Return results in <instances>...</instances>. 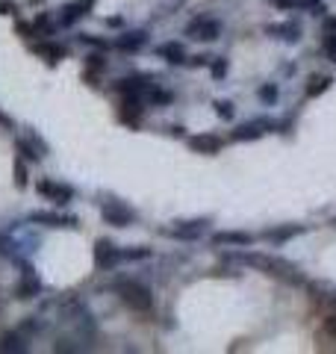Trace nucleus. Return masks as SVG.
I'll list each match as a JSON object with an SVG mask.
<instances>
[{"label":"nucleus","instance_id":"79ce46f5","mask_svg":"<svg viewBox=\"0 0 336 354\" xmlns=\"http://www.w3.org/2000/svg\"><path fill=\"white\" fill-rule=\"evenodd\" d=\"M321 32H336V15H324L321 18Z\"/></svg>","mask_w":336,"mask_h":354},{"label":"nucleus","instance_id":"c9c22d12","mask_svg":"<svg viewBox=\"0 0 336 354\" xmlns=\"http://www.w3.org/2000/svg\"><path fill=\"white\" fill-rule=\"evenodd\" d=\"M153 251L148 245H136V248H124V263H142V260H151Z\"/></svg>","mask_w":336,"mask_h":354},{"label":"nucleus","instance_id":"4c0bfd02","mask_svg":"<svg viewBox=\"0 0 336 354\" xmlns=\"http://www.w3.org/2000/svg\"><path fill=\"white\" fill-rule=\"evenodd\" d=\"M27 183H30V177H27V160L24 157H15V186H18V189H24Z\"/></svg>","mask_w":336,"mask_h":354},{"label":"nucleus","instance_id":"37998d69","mask_svg":"<svg viewBox=\"0 0 336 354\" xmlns=\"http://www.w3.org/2000/svg\"><path fill=\"white\" fill-rule=\"evenodd\" d=\"M324 330L336 339V313H328V319H324Z\"/></svg>","mask_w":336,"mask_h":354},{"label":"nucleus","instance_id":"423d86ee","mask_svg":"<svg viewBox=\"0 0 336 354\" xmlns=\"http://www.w3.org/2000/svg\"><path fill=\"white\" fill-rule=\"evenodd\" d=\"M18 32L27 41L53 39L59 32V21H56V12H39V15H32V21H18Z\"/></svg>","mask_w":336,"mask_h":354},{"label":"nucleus","instance_id":"bb28decb","mask_svg":"<svg viewBox=\"0 0 336 354\" xmlns=\"http://www.w3.org/2000/svg\"><path fill=\"white\" fill-rule=\"evenodd\" d=\"M74 41L83 44V48H88V50H104V53L112 50V39L109 36H97V32H77Z\"/></svg>","mask_w":336,"mask_h":354},{"label":"nucleus","instance_id":"49530a36","mask_svg":"<svg viewBox=\"0 0 336 354\" xmlns=\"http://www.w3.org/2000/svg\"><path fill=\"white\" fill-rule=\"evenodd\" d=\"M0 124H3V127H9V130H15V124H12V118H9V115L3 113V109H0Z\"/></svg>","mask_w":336,"mask_h":354},{"label":"nucleus","instance_id":"6ab92c4d","mask_svg":"<svg viewBox=\"0 0 336 354\" xmlns=\"http://www.w3.org/2000/svg\"><path fill=\"white\" fill-rule=\"evenodd\" d=\"M186 145L192 153H207V157H216L221 153V148L227 145V136H218V133H195V136L186 139Z\"/></svg>","mask_w":336,"mask_h":354},{"label":"nucleus","instance_id":"f704fd0d","mask_svg":"<svg viewBox=\"0 0 336 354\" xmlns=\"http://www.w3.org/2000/svg\"><path fill=\"white\" fill-rule=\"evenodd\" d=\"M53 351L77 354V351H88V346H86V342H80V346H77V339H71V337H59V339H56V346H53Z\"/></svg>","mask_w":336,"mask_h":354},{"label":"nucleus","instance_id":"ddd939ff","mask_svg":"<svg viewBox=\"0 0 336 354\" xmlns=\"http://www.w3.org/2000/svg\"><path fill=\"white\" fill-rule=\"evenodd\" d=\"M209 225H212L209 216H204V218H186V221H174V225L165 227L162 234L168 239H177V242H198L209 230Z\"/></svg>","mask_w":336,"mask_h":354},{"label":"nucleus","instance_id":"de8ad7c7","mask_svg":"<svg viewBox=\"0 0 336 354\" xmlns=\"http://www.w3.org/2000/svg\"><path fill=\"white\" fill-rule=\"evenodd\" d=\"M330 225H333V227H336V216H333V218H330Z\"/></svg>","mask_w":336,"mask_h":354},{"label":"nucleus","instance_id":"412c9836","mask_svg":"<svg viewBox=\"0 0 336 354\" xmlns=\"http://www.w3.org/2000/svg\"><path fill=\"white\" fill-rule=\"evenodd\" d=\"M153 57L162 59L165 65H171V68H180V65H186L189 53H186V44H183V41L171 39V41H160V44H156V48H153Z\"/></svg>","mask_w":336,"mask_h":354},{"label":"nucleus","instance_id":"a878e982","mask_svg":"<svg viewBox=\"0 0 336 354\" xmlns=\"http://www.w3.org/2000/svg\"><path fill=\"white\" fill-rule=\"evenodd\" d=\"M307 292L312 295V301H319L321 307H328L330 313H336V290L328 283H319V281H310L307 283Z\"/></svg>","mask_w":336,"mask_h":354},{"label":"nucleus","instance_id":"a211bd4d","mask_svg":"<svg viewBox=\"0 0 336 354\" xmlns=\"http://www.w3.org/2000/svg\"><path fill=\"white\" fill-rule=\"evenodd\" d=\"M265 36L268 39H277L283 44H298L304 39V24H301L298 18H286V21H272V24H265Z\"/></svg>","mask_w":336,"mask_h":354},{"label":"nucleus","instance_id":"f03ea898","mask_svg":"<svg viewBox=\"0 0 336 354\" xmlns=\"http://www.w3.org/2000/svg\"><path fill=\"white\" fill-rule=\"evenodd\" d=\"M106 290H112V295H118V301L130 307L133 313H151L153 310V290L148 283H142L139 278L115 274V278H109Z\"/></svg>","mask_w":336,"mask_h":354},{"label":"nucleus","instance_id":"393cba45","mask_svg":"<svg viewBox=\"0 0 336 354\" xmlns=\"http://www.w3.org/2000/svg\"><path fill=\"white\" fill-rule=\"evenodd\" d=\"M21 257V242L15 239L12 227H0V260L15 263Z\"/></svg>","mask_w":336,"mask_h":354},{"label":"nucleus","instance_id":"4be33fe9","mask_svg":"<svg viewBox=\"0 0 336 354\" xmlns=\"http://www.w3.org/2000/svg\"><path fill=\"white\" fill-rule=\"evenodd\" d=\"M301 234H307V227L304 225H274V227H268L260 234V239H265L268 245H274V248H283L289 239H295Z\"/></svg>","mask_w":336,"mask_h":354},{"label":"nucleus","instance_id":"b1692460","mask_svg":"<svg viewBox=\"0 0 336 354\" xmlns=\"http://www.w3.org/2000/svg\"><path fill=\"white\" fill-rule=\"evenodd\" d=\"M27 351H30V337L21 334L18 328L0 334V354H27Z\"/></svg>","mask_w":336,"mask_h":354},{"label":"nucleus","instance_id":"4468645a","mask_svg":"<svg viewBox=\"0 0 336 354\" xmlns=\"http://www.w3.org/2000/svg\"><path fill=\"white\" fill-rule=\"evenodd\" d=\"M30 225H44V227H53V230H77L80 227V218L74 213H62V209H32L27 216Z\"/></svg>","mask_w":336,"mask_h":354},{"label":"nucleus","instance_id":"7c9ffc66","mask_svg":"<svg viewBox=\"0 0 336 354\" xmlns=\"http://www.w3.org/2000/svg\"><path fill=\"white\" fill-rule=\"evenodd\" d=\"M256 97H260V104L274 106L280 101V86L277 83H263L260 88H256Z\"/></svg>","mask_w":336,"mask_h":354},{"label":"nucleus","instance_id":"2f4dec72","mask_svg":"<svg viewBox=\"0 0 336 354\" xmlns=\"http://www.w3.org/2000/svg\"><path fill=\"white\" fill-rule=\"evenodd\" d=\"M298 12H310L312 18H324L328 15V3L324 0H298Z\"/></svg>","mask_w":336,"mask_h":354},{"label":"nucleus","instance_id":"2eb2a0df","mask_svg":"<svg viewBox=\"0 0 336 354\" xmlns=\"http://www.w3.org/2000/svg\"><path fill=\"white\" fill-rule=\"evenodd\" d=\"M148 44H151V32L144 27L121 30L118 36H112V50H118V53H142Z\"/></svg>","mask_w":336,"mask_h":354},{"label":"nucleus","instance_id":"aec40b11","mask_svg":"<svg viewBox=\"0 0 336 354\" xmlns=\"http://www.w3.org/2000/svg\"><path fill=\"white\" fill-rule=\"evenodd\" d=\"M256 239H260V236L251 234V230H216V234L209 236V242H212L216 248H221V245H230V248H251Z\"/></svg>","mask_w":336,"mask_h":354},{"label":"nucleus","instance_id":"dca6fc26","mask_svg":"<svg viewBox=\"0 0 336 354\" xmlns=\"http://www.w3.org/2000/svg\"><path fill=\"white\" fill-rule=\"evenodd\" d=\"M151 104L144 101V97H121L118 104V121L121 124H127L133 130H139L144 124V115H148Z\"/></svg>","mask_w":336,"mask_h":354},{"label":"nucleus","instance_id":"c756f323","mask_svg":"<svg viewBox=\"0 0 336 354\" xmlns=\"http://www.w3.org/2000/svg\"><path fill=\"white\" fill-rule=\"evenodd\" d=\"M18 330L32 339V337H39V334H44V330H48V322H44L41 316H24V319L18 322Z\"/></svg>","mask_w":336,"mask_h":354},{"label":"nucleus","instance_id":"6e6552de","mask_svg":"<svg viewBox=\"0 0 336 354\" xmlns=\"http://www.w3.org/2000/svg\"><path fill=\"white\" fill-rule=\"evenodd\" d=\"M15 151H18V157H24L27 162H44L48 160V153H50V148H48V142H44L36 130H21L18 136H15Z\"/></svg>","mask_w":336,"mask_h":354},{"label":"nucleus","instance_id":"72a5a7b5","mask_svg":"<svg viewBox=\"0 0 336 354\" xmlns=\"http://www.w3.org/2000/svg\"><path fill=\"white\" fill-rule=\"evenodd\" d=\"M227 71H230L227 57H212V62H209V77H212V80H224Z\"/></svg>","mask_w":336,"mask_h":354},{"label":"nucleus","instance_id":"20e7f679","mask_svg":"<svg viewBox=\"0 0 336 354\" xmlns=\"http://www.w3.org/2000/svg\"><path fill=\"white\" fill-rule=\"evenodd\" d=\"M12 266H18V281H15V286H12V295L18 298V301H32V298H39L41 292H44V283H41V278H39V272H36V266H32L24 254L12 263Z\"/></svg>","mask_w":336,"mask_h":354},{"label":"nucleus","instance_id":"09e8293b","mask_svg":"<svg viewBox=\"0 0 336 354\" xmlns=\"http://www.w3.org/2000/svg\"><path fill=\"white\" fill-rule=\"evenodd\" d=\"M36 3H39V0H36Z\"/></svg>","mask_w":336,"mask_h":354},{"label":"nucleus","instance_id":"f3484780","mask_svg":"<svg viewBox=\"0 0 336 354\" xmlns=\"http://www.w3.org/2000/svg\"><path fill=\"white\" fill-rule=\"evenodd\" d=\"M30 48H32L36 57H41L48 65H59L62 59L71 57V44L59 41V39H39V41H30Z\"/></svg>","mask_w":336,"mask_h":354},{"label":"nucleus","instance_id":"9b49d317","mask_svg":"<svg viewBox=\"0 0 336 354\" xmlns=\"http://www.w3.org/2000/svg\"><path fill=\"white\" fill-rule=\"evenodd\" d=\"M92 260L97 272H115L121 263H124V248L112 239H97L92 248Z\"/></svg>","mask_w":336,"mask_h":354},{"label":"nucleus","instance_id":"9d476101","mask_svg":"<svg viewBox=\"0 0 336 354\" xmlns=\"http://www.w3.org/2000/svg\"><path fill=\"white\" fill-rule=\"evenodd\" d=\"M221 32H224L221 21L212 18V15H195V18L183 27V36H186L189 41H218Z\"/></svg>","mask_w":336,"mask_h":354},{"label":"nucleus","instance_id":"1a4fd4ad","mask_svg":"<svg viewBox=\"0 0 336 354\" xmlns=\"http://www.w3.org/2000/svg\"><path fill=\"white\" fill-rule=\"evenodd\" d=\"M268 133H274V118L256 115V118H248V121H242V124L233 127L227 133V142H256V139L268 136Z\"/></svg>","mask_w":336,"mask_h":354},{"label":"nucleus","instance_id":"473e14b6","mask_svg":"<svg viewBox=\"0 0 336 354\" xmlns=\"http://www.w3.org/2000/svg\"><path fill=\"white\" fill-rule=\"evenodd\" d=\"M212 106H216V115H218L221 121H233V118H236V104H233L230 97H218V101L212 104Z\"/></svg>","mask_w":336,"mask_h":354},{"label":"nucleus","instance_id":"a19ab883","mask_svg":"<svg viewBox=\"0 0 336 354\" xmlns=\"http://www.w3.org/2000/svg\"><path fill=\"white\" fill-rule=\"evenodd\" d=\"M0 15H18V3H15V0H0Z\"/></svg>","mask_w":336,"mask_h":354},{"label":"nucleus","instance_id":"39448f33","mask_svg":"<svg viewBox=\"0 0 336 354\" xmlns=\"http://www.w3.org/2000/svg\"><path fill=\"white\" fill-rule=\"evenodd\" d=\"M100 218L109 227H130L133 221H139V209L115 195H104V201H100Z\"/></svg>","mask_w":336,"mask_h":354},{"label":"nucleus","instance_id":"e433bc0d","mask_svg":"<svg viewBox=\"0 0 336 354\" xmlns=\"http://www.w3.org/2000/svg\"><path fill=\"white\" fill-rule=\"evenodd\" d=\"M321 53L336 65V32H321V41H319Z\"/></svg>","mask_w":336,"mask_h":354},{"label":"nucleus","instance_id":"f257e3e1","mask_svg":"<svg viewBox=\"0 0 336 354\" xmlns=\"http://www.w3.org/2000/svg\"><path fill=\"white\" fill-rule=\"evenodd\" d=\"M221 257H224V260H239V263H245V266H251V269L268 274V278L283 281V283H289V286H304V290H307V283H310V278L304 274V269H301V266H295L292 260L277 257V254L236 248V251H230V254H221Z\"/></svg>","mask_w":336,"mask_h":354},{"label":"nucleus","instance_id":"7ed1b4c3","mask_svg":"<svg viewBox=\"0 0 336 354\" xmlns=\"http://www.w3.org/2000/svg\"><path fill=\"white\" fill-rule=\"evenodd\" d=\"M156 83L160 77H153L151 71H127L109 83V92L118 97H144Z\"/></svg>","mask_w":336,"mask_h":354},{"label":"nucleus","instance_id":"5701e85b","mask_svg":"<svg viewBox=\"0 0 336 354\" xmlns=\"http://www.w3.org/2000/svg\"><path fill=\"white\" fill-rule=\"evenodd\" d=\"M106 71H109L106 53L104 50H88L86 59H83V77H86V83L97 86L100 83V74H106Z\"/></svg>","mask_w":336,"mask_h":354},{"label":"nucleus","instance_id":"58836bf2","mask_svg":"<svg viewBox=\"0 0 336 354\" xmlns=\"http://www.w3.org/2000/svg\"><path fill=\"white\" fill-rule=\"evenodd\" d=\"M212 62V53H195V57H189L183 68H209Z\"/></svg>","mask_w":336,"mask_h":354},{"label":"nucleus","instance_id":"cd10ccee","mask_svg":"<svg viewBox=\"0 0 336 354\" xmlns=\"http://www.w3.org/2000/svg\"><path fill=\"white\" fill-rule=\"evenodd\" d=\"M330 86H333V74H310L307 86H304V95L307 97H319V95L328 92Z\"/></svg>","mask_w":336,"mask_h":354},{"label":"nucleus","instance_id":"ea45409f","mask_svg":"<svg viewBox=\"0 0 336 354\" xmlns=\"http://www.w3.org/2000/svg\"><path fill=\"white\" fill-rule=\"evenodd\" d=\"M274 12H295L298 9V0H268Z\"/></svg>","mask_w":336,"mask_h":354},{"label":"nucleus","instance_id":"c85d7f7f","mask_svg":"<svg viewBox=\"0 0 336 354\" xmlns=\"http://www.w3.org/2000/svg\"><path fill=\"white\" fill-rule=\"evenodd\" d=\"M144 101H148L151 106H171L174 104V92H171V88H165L162 83H156L151 92L144 95Z\"/></svg>","mask_w":336,"mask_h":354},{"label":"nucleus","instance_id":"f8f14e48","mask_svg":"<svg viewBox=\"0 0 336 354\" xmlns=\"http://www.w3.org/2000/svg\"><path fill=\"white\" fill-rule=\"evenodd\" d=\"M95 6H97V0H68V3H62L59 9H53L56 21H59V30L77 27L83 18H88L95 12Z\"/></svg>","mask_w":336,"mask_h":354},{"label":"nucleus","instance_id":"a18cd8bd","mask_svg":"<svg viewBox=\"0 0 336 354\" xmlns=\"http://www.w3.org/2000/svg\"><path fill=\"white\" fill-rule=\"evenodd\" d=\"M106 27L109 30H121L124 27V18H106Z\"/></svg>","mask_w":336,"mask_h":354},{"label":"nucleus","instance_id":"c03bdc74","mask_svg":"<svg viewBox=\"0 0 336 354\" xmlns=\"http://www.w3.org/2000/svg\"><path fill=\"white\" fill-rule=\"evenodd\" d=\"M168 133H171L174 139H189V133H186L183 124H171V127H168Z\"/></svg>","mask_w":336,"mask_h":354},{"label":"nucleus","instance_id":"0eeeda50","mask_svg":"<svg viewBox=\"0 0 336 354\" xmlns=\"http://www.w3.org/2000/svg\"><path fill=\"white\" fill-rule=\"evenodd\" d=\"M32 186H36V192L44 198V201H50L56 207H68L71 201H77V189H74V186L56 180V177H39Z\"/></svg>","mask_w":336,"mask_h":354}]
</instances>
